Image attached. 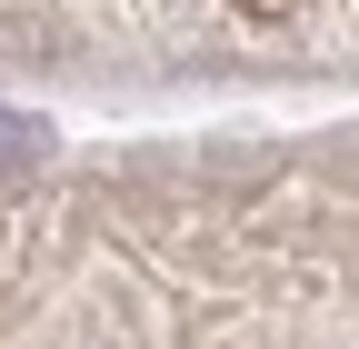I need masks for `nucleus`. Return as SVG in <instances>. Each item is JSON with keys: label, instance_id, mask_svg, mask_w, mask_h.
Here are the masks:
<instances>
[{"label": "nucleus", "instance_id": "obj_1", "mask_svg": "<svg viewBox=\"0 0 359 349\" xmlns=\"http://www.w3.org/2000/svg\"><path fill=\"white\" fill-rule=\"evenodd\" d=\"M240 20H280V11H299V0H230Z\"/></svg>", "mask_w": 359, "mask_h": 349}]
</instances>
